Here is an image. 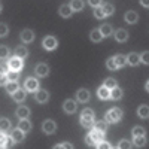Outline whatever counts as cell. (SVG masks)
Here are the masks:
<instances>
[{
    "instance_id": "obj_1",
    "label": "cell",
    "mask_w": 149,
    "mask_h": 149,
    "mask_svg": "<svg viewBox=\"0 0 149 149\" xmlns=\"http://www.w3.org/2000/svg\"><path fill=\"white\" fill-rule=\"evenodd\" d=\"M122 118V110L119 107H113V109H110L107 113L104 115V121L107 124H112V122H118L119 119Z\"/></svg>"
},
{
    "instance_id": "obj_2",
    "label": "cell",
    "mask_w": 149,
    "mask_h": 149,
    "mask_svg": "<svg viewBox=\"0 0 149 149\" xmlns=\"http://www.w3.org/2000/svg\"><path fill=\"white\" fill-rule=\"evenodd\" d=\"M42 45H43V48L46 49V51H54V49L57 48V45H58V42H57V39L54 36H46L43 39V42H42Z\"/></svg>"
},
{
    "instance_id": "obj_3",
    "label": "cell",
    "mask_w": 149,
    "mask_h": 149,
    "mask_svg": "<svg viewBox=\"0 0 149 149\" xmlns=\"http://www.w3.org/2000/svg\"><path fill=\"white\" fill-rule=\"evenodd\" d=\"M8 66H9V70H17V72H19L21 69H22V60L21 58H18V57H12L9 61H8Z\"/></svg>"
},
{
    "instance_id": "obj_4",
    "label": "cell",
    "mask_w": 149,
    "mask_h": 149,
    "mask_svg": "<svg viewBox=\"0 0 149 149\" xmlns=\"http://www.w3.org/2000/svg\"><path fill=\"white\" fill-rule=\"evenodd\" d=\"M42 130H43V133H46V134H52V133H55V130H57V124H55L52 119H46V121L42 124Z\"/></svg>"
},
{
    "instance_id": "obj_5",
    "label": "cell",
    "mask_w": 149,
    "mask_h": 149,
    "mask_svg": "<svg viewBox=\"0 0 149 149\" xmlns=\"http://www.w3.org/2000/svg\"><path fill=\"white\" fill-rule=\"evenodd\" d=\"M26 90L31 91V93H36L37 90H39V81H37L36 78H29L26 81Z\"/></svg>"
},
{
    "instance_id": "obj_6",
    "label": "cell",
    "mask_w": 149,
    "mask_h": 149,
    "mask_svg": "<svg viewBox=\"0 0 149 149\" xmlns=\"http://www.w3.org/2000/svg\"><path fill=\"white\" fill-rule=\"evenodd\" d=\"M19 37L22 39V42L24 43H30V42H33L34 40V33L31 31V30H22L21 33H19Z\"/></svg>"
},
{
    "instance_id": "obj_7",
    "label": "cell",
    "mask_w": 149,
    "mask_h": 149,
    "mask_svg": "<svg viewBox=\"0 0 149 149\" xmlns=\"http://www.w3.org/2000/svg\"><path fill=\"white\" fill-rule=\"evenodd\" d=\"M48 73H49V67H48L46 64L40 63V64L36 66V74H37L39 78H46Z\"/></svg>"
},
{
    "instance_id": "obj_8",
    "label": "cell",
    "mask_w": 149,
    "mask_h": 149,
    "mask_svg": "<svg viewBox=\"0 0 149 149\" xmlns=\"http://www.w3.org/2000/svg\"><path fill=\"white\" fill-rule=\"evenodd\" d=\"M34 97H36V100L39 102V103H46L49 100V94H48L46 90H37Z\"/></svg>"
},
{
    "instance_id": "obj_9",
    "label": "cell",
    "mask_w": 149,
    "mask_h": 149,
    "mask_svg": "<svg viewBox=\"0 0 149 149\" xmlns=\"http://www.w3.org/2000/svg\"><path fill=\"white\" fill-rule=\"evenodd\" d=\"M63 107H64V112H66V113H74L78 106H76V102H73V100H66L64 104H63Z\"/></svg>"
},
{
    "instance_id": "obj_10",
    "label": "cell",
    "mask_w": 149,
    "mask_h": 149,
    "mask_svg": "<svg viewBox=\"0 0 149 149\" xmlns=\"http://www.w3.org/2000/svg\"><path fill=\"white\" fill-rule=\"evenodd\" d=\"M125 21L128 22V24H136L137 22V19H139V15H137V12L136 10H128V12H125Z\"/></svg>"
},
{
    "instance_id": "obj_11",
    "label": "cell",
    "mask_w": 149,
    "mask_h": 149,
    "mask_svg": "<svg viewBox=\"0 0 149 149\" xmlns=\"http://www.w3.org/2000/svg\"><path fill=\"white\" fill-rule=\"evenodd\" d=\"M76 98H78L81 103H86V102L90 100V91H88V90H84V88L79 90V91L76 93Z\"/></svg>"
},
{
    "instance_id": "obj_12",
    "label": "cell",
    "mask_w": 149,
    "mask_h": 149,
    "mask_svg": "<svg viewBox=\"0 0 149 149\" xmlns=\"http://www.w3.org/2000/svg\"><path fill=\"white\" fill-rule=\"evenodd\" d=\"M125 58H127V63L130 66H137L140 63V57H139V54H136V52H130Z\"/></svg>"
},
{
    "instance_id": "obj_13",
    "label": "cell",
    "mask_w": 149,
    "mask_h": 149,
    "mask_svg": "<svg viewBox=\"0 0 149 149\" xmlns=\"http://www.w3.org/2000/svg\"><path fill=\"white\" fill-rule=\"evenodd\" d=\"M115 39H116V42H125V40L128 39L127 30H124V29L116 30V31H115Z\"/></svg>"
},
{
    "instance_id": "obj_14",
    "label": "cell",
    "mask_w": 149,
    "mask_h": 149,
    "mask_svg": "<svg viewBox=\"0 0 149 149\" xmlns=\"http://www.w3.org/2000/svg\"><path fill=\"white\" fill-rule=\"evenodd\" d=\"M90 136H91V139H93V142H94L95 145H97V143H100V142L104 139V133L98 131V130H95V128H94V131L90 133Z\"/></svg>"
},
{
    "instance_id": "obj_15",
    "label": "cell",
    "mask_w": 149,
    "mask_h": 149,
    "mask_svg": "<svg viewBox=\"0 0 149 149\" xmlns=\"http://www.w3.org/2000/svg\"><path fill=\"white\" fill-rule=\"evenodd\" d=\"M121 97H122V90L121 88L115 86V88L109 90V98H112V100H119Z\"/></svg>"
},
{
    "instance_id": "obj_16",
    "label": "cell",
    "mask_w": 149,
    "mask_h": 149,
    "mask_svg": "<svg viewBox=\"0 0 149 149\" xmlns=\"http://www.w3.org/2000/svg\"><path fill=\"white\" fill-rule=\"evenodd\" d=\"M24 133L22 130H19V128H15L14 131H12V139H14V142L15 143H19V142H22L24 140Z\"/></svg>"
},
{
    "instance_id": "obj_17",
    "label": "cell",
    "mask_w": 149,
    "mask_h": 149,
    "mask_svg": "<svg viewBox=\"0 0 149 149\" xmlns=\"http://www.w3.org/2000/svg\"><path fill=\"white\" fill-rule=\"evenodd\" d=\"M29 115H30V109H29V107H26V106H19V107L17 109V116H18L19 119L29 118Z\"/></svg>"
},
{
    "instance_id": "obj_18",
    "label": "cell",
    "mask_w": 149,
    "mask_h": 149,
    "mask_svg": "<svg viewBox=\"0 0 149 149\" xmlns=\"http://www.w3.org/2000/svg\"><path fill=\"white\" fill-rule=\"evenodd\" d=\"M18 128H19V130H22L24 133H27V131H30V130H31V122H30L27 118H24V119H21V121H19Z\"/></svg>"
},
{
    "instance_id": "obj_19",
    "label": "cell",
    "mask_w": 149,
    "mask_h": 149,
    "mask_svg": "<svg viewBox=\"0 0 149 149\" xmlns=\"http://www.w3.org/2000/svg\"><path fill=\"white\" fill-rule=\"evenodd\" d=\"M12 97H14V100H15L17 103H21V102L26 100V91L18 88V90H17L14 94H12Z\"/></svg>"
},
{
    "instance_id": "obj_20",
    "label": "cell",
    "mask_w": 149,
    "mask_h": 149,
    "mask_svg": "<svg viewBox=\"0 0 149 149\" xmlns=\"http://www.w3.org/2000/svg\"><path fill=\"white\" fill-rule=\"evenodd\" d=\"M27 55H29L27 48H24V46H17V48H15V57H18V58L24 60Z\"/></svg>"
},
{
    "instance_id": "obj_21",
    "label": "cell",
    "mask_w": 149,
    "mask_h": 149,
    "mask_svg": "<svg viewBox=\"0 0 149 149\" xmlns=\"http://www.w3.org/2000/svg\"><path fill=\"white\" fill-rule=\"evenodd\" d=\"M72 8H70V5H63L60 8V15L63 17V18H69L70 15H72Z\"/></svg>"
},
{
    "instance_id": "obj_22",
    "label": "cell",
    "mask_w": 149,
    "mask_h": 149,
    "mask_svg": "<svg viewBox=\"0 0 149 149\" xmlns=\"http://www.w3.org/2000/svg\"><path fill=\"white\" fill-rule=\"evenodd\" d=\"M113 60H115V63H116V67H118V69H119V67H124V66L127 64V58H125V55H122V54L115 55Z\"/></svg>"
},
{
    "instance_id": "obj_23",
    "label": "cell",
    "mask_w": 149,
    "mask_h": 149,
    "mask_svg": "<svg viewBox=\"0 0 149 149\" xmlns=\"http://www.w3.org/2000/svg\"><path fill=\"white\" fill-rule=\"evenodd\" d=\"M98 30H100V33H102L103 37H107V36H110L112 33H113V30H112V26H110V24H103V26L98 29Z\"/></svg>"
},
{
    "instance_id": "obj_24",
    "label": "cell",
    "mask_w": 149,
    "mask_h": 149,
    "mask_svg": "<svg viewBox=\"0 0 149 149\" xmlns=\"http://www.w3.org/2000/svg\"><path fill=\"white\" fill-rule=\"evenodd\" d=\"M81 125L84 127V128H93L94 127V119L93 118H82L81 116Z\"/></svg>"
},
{
    "instance_id": "obj_25",
    "label": "cell",
    "mask_w": 149,
    "mask_h": 149,
    "mask_svg": "<svg viewBox=\"0 0 149 149\" xmlns=\"http://www.w3.org/2000/svg\"><path fill=\"white\" fill-rule=\"evenodd\" d=\"M70 8H72L73 12H79V10L84 9V2H82V0H72Z\"/></svg>"
},
{
    "instance_id": "obj_26",
    "label": "cell",
    "mask_w": 149,
    "mask_h": 149,
    "mask_svg": "<svg viewBox=\"0 0 149 149\" xmlns=\"http://www.w3.org/2000/svg\"><path fill=\"white\" fill-rule=\"evenodd\" d=\"M137 115H139L140 118L146 119V118L149 116V107H148L146 104H142V106L137 109Z\"/></svg>"
},
{
    "instance_id": "obj_27",
    "label": "cell",
    "mask_w": 149,
    "mask_h": 149,
    "mask_svg": "<svg viewBox=\"0 0 149 149\" xmlns=\"http://www.w3.org/2000/svg\"><path fill=\"white\" fill-rule=\"evenodd\" d=\"M90 39H91L93 42H95V43H97V42H100V40L103 39V36H102L100 30H97V29H95V30H93V31L90 33Z\"/></svg>"
},
{
    "instance_id": "obj_28",
    "label": "cell",
    "mask_w": 149,
    "mask_h": 149,
    "mask_svg": "<svg viewBox=\"0 0 149 149\" xmlns=\"http://www.w3.org/2000/svg\"><path fill=\"white\" fill-rule=\"evenodd\" d=\"M97 95L102 98V100H107L109 98V90L106 88V86H100V88L97 90Z\"/></svg>"
},
{
    "instance_id": "obj_29",
    "label": "cell",
    "mask_w": 149,
    "mask_h": 149,
    "mask_svg": "<svg viewBox=\"0 0 149 149\" xmlns=\"http://www.w3.org/2000/svg\"><path fill=\"white\" fill-rule=\"evenodd\" d=\"M93 128H95V130H98V131H102V133H106V131H107V122H106V121H98V122L94 124Z\"/></svg>"
},
{
    "instance_id": "obj_30",
    "label": "cell",
    "mask_w": 149,
    "mask_h": 149,
    "mask_svg": "<svg viewBox=\"0 0 149 149\" xmlns=\"http://www.w3.org/2000/svg\"><path fill=\"white\" fill-rule=\"evenodd\" d=\"M6 76H8V81H10V82H17V81L19 79V73H18L17 70H9V72L6 73Z\"/></svg>"
},
{
    "instance_id": "obj_31",
    "label": "cell",
    "mask_w": 149,
    "mask_h": 149,
    "mask_svg": "<svg viewBox=\"0 0 149 149\" xmlns=\"http://www.w3.org/2000/svg\"><path fill=\"white\" fill-rule=\"evenodd\" d=\"M10 128V121L8 118H0V131H8Z\"/></svg>"
},
{
    "instance_id": "obj_32",
    "label": "cell",
    "mask_w": 149,
    "mask_h": 149,
    "mask_svg": "<svg viewBox=\"0 0 149 149\" xmlns=\"http://www.w3.org/2000/svg\"><path fill=\"white\" fill-rule=\"evenodd\" d=\"M17 90H18V84H17V82L8 81V84H6V91H8L9 94H14Z\"/></svg>"
},
{
    "instance_id": "obj_33",
    "label": "cell",
    "mask_w": 149,
    "mask_h": 149,
    "mask_svg": "<svg viewBox=\"0 0 149 149\" xmlns=\"http://www.w3.org/2000/svg\"><path fill=\"white\" fill-rule=\"evenodd\" d=\"M134 145H136V146H139V148L145 146V145H146L145 136H134Z\"/></svg>"
},
{
    "instance_id": "obj_34",
    "label": "cell",
    "mask_w": 149,
    "mask_h": 149,
    "mask_svg": "<svg viewBox=\"0 0 149 149\" xmlns=\"http://www.w3.org/2000/svg\"><path fill=\"white\" fill-rule=\"evenodd\" d=\"M103 8V12H104V15H112V14H113V10H115V8H113V5H112V3H106L104 6H102Z\"/></svg>"
},
{
    "instance_id": "obj_35",
    "label": "cell",
    "mask_w": 149,
    "mask_h": 149,
    "mask_svg": "<svg viewBox=\"0 0 149 149\" xmlns=\"http://www.w3.org/2000/svg\"><path fill=\"white\" fill-rule=\"evenodd\" d=\"M103 86H106L107 90H112V88H115L116 86V81L113 79V78H107L106 81H104V85Z\"/></svg>"
},
{
    "instance_id": "obj_36",
    "label": "cell",
    "mask_w": 149,
    "mask_h": 149,
    "mask_svg": "<svg viewBox=\"0 0 149 149\" xmlns=\"http://www.w3.org/2000/svg\"><path fill=\"white\" fill-rule=\"evenodd\" d=\"M94 15H95V18H98V19H102V18L106 17L102 6H95V8H94Z\"/></svg>"
},
{
    "instance_id": "obj_37",
    "label": "cell",
    "mask_w": 149,
    "mask_h": 149,
    "mask_svg": "<svg viewBox=\"0 0 149 149\" xmlns=\"http://www.w3.org/2000/svg\"><path fill=\"white\" fill-rule=\"evenodd\" d=\"M8 57H9V48L2 45V46H0V60H5Z\"/></svg>"
},
{
    "instance_id": "obj_38",
    "label": "cell",
    "mask_w": 149,
    "mask_h": 149,
    "mask_svg": "<svg viewBox=\"0 0 149 149\" xmlns=\"http://www.w3.org/2000/svg\"><path fill=\"white\" fill-rule=\"evenodd\" d=\"M8 33H9V27L6 26V24L0 22V37H5V36H8Z\"/></svg>"
},
{
    "instance_id": "obj_39",
    "label": "cell",
    "mask_w": 149,
    "mask_h": 149,
    "mask_svg": "<svg viewBox=\"0 0 149 149\" xmlns=\"http://www.w3.org/2000/svg\"><path fill=\"white\" fill-rule=\"evenodd\" d=\"M106 66H107V69H109V70H116V69H118V67H116V63H115V60H113V57L107 60Z\"/></svg>"
},
{
    "instance_id": "obj_40",
    "label": "cell",
    "mask_w": 149,
    "mask_h": 149,
    "mask_svg": "<svg viewBox=\"0 0 149 149\" xmlns=\"http://www.w3.org/2000/svg\"><path fill=\"white\" fill-rule=\"evenodd\" d=\"M81 116H82V118H93V119H94V112H93L91 109H85L82 113H81Z\"/></svg>"
},
{
    "instance_id": "obj_41",
    "label": "cell",
    "mask_w": 149,
    "mask_h": 149,
    "mask_svg": "<svg viewBox=\"0 0 149 149\" xmlns=\"http://www.w3.org/2000/svg\"><path fill=\"white\" fill-rule=\"evenodd\" d=\"M116 148H122V149H130L131 148V143L128 142V140H121L119 143H118V146Z\"/></svg>"
},
{
    "instance_id": "obj_42",
    "label": "cell",
    "mask_w": 149,
    "mask_h": 149,
    "mask_svg": "<svg viewBox=\"0 0 149 149\" xmlns=\"http://www.w3.org/2000/svg\"><path fill=\"white\" fill-rule=\"evenodd\" d=\"M133 136H145V130L142 127H134L133 128Z\"/></svg>"
},
{
    "instance_id": "obj_43",
    "label": "cell",
    "mask_w": 149,
    "mask_h": 149,
    "mask_svg": "<svg viewBox=\"0 0 149 149\" xmlns=\"http://www.w3.org/2000/svg\"><path fill=\"white\" fill-rule=\"evenodd\" d=\"M60 148H64V149H73V145H72V143H67V142L55 145V149H60Z\"/></svg>"
},
{
    "instance_id": "obj_44",
    "label": "cell",
    "mask_w": 149,
    "mask_h": 149,
    "mask_svg": "<svg viewBox=\"0 0 149 149\" xmlns=\"http://www.w3.org/2000/svg\"><path fill=\"white\" fill-rule=\"evenodd\" d=\"M139 57H140V61H143L145 64L149 63V52H148V51H145V52H143L142 55H139Z\"/></svg>"
},
{
    "instance_id": "obj_45",
    "label": "cell",
    "mask_w": 149,
    "mask_h": 149,
    "mask_svg": "<svg viewBox=\"0 0 149 149\" xmlns=\"http://www.w3.org/2000/svg\"><path fill=\"white\" fill-rule=\"evenodd\" d=\"M95 146H97V148H100V149H110V148H112L109 143H106V142H103V140H102L100 143H97Z\"/></svg>"
},
{
    "instance_id": "obj_46",
    "label": "cell",
    "mask_w": 149,
    "mask_h": 149,
    "mask_svg": "<svg viewBox=\"0 0 149 149\" xmlns=\"http://www.w3.org/2000/svg\"><path fill=\"white\" fill-rule=\"evenodd\" d=\"M9 72V66L8 64H0V74H6Z\"/></svg>"
},
{
    "instance_id": "obj_47",
    "label": "cell",
    "mask_w": 149,
    "mask_h": 149,
    "mask_svg": "<svg viewBox=\"0 0 149 149\" xmlns=\"http://www.w3.org/2000/svg\"><path fill=\"white\" fill-rule=\"evenodd\" d=\"M5 146H6V136L0 133V148H5Z\"/></svg>"
},
{
    "instance_id": "obj_48",
    "label": "cell",
    "mask_w": 149,
    "mask_h": 149,
    "mask_svg": "<svg viewBox=\"0 0 149 149\" xmlns=\"http://www.w3.org/2000/svg\"><path fill=\"white\" fill-rule=\"evenodd\" d=\"M88 3L93 6V8H95V6H100V3H102V0H88Z\"/></svg>"
},
{
    "instance_id": "obj_49",
    "label": "cell",
    "mask_w": 149,
    "mask_h": 149,
    "mask_svg": "<svg viewBox=\"0 0 149 149\" xmlns=\"http://www.w3.org/2000/svg\"><path fill=\"white\" fill-rule=\"evenodd\" d=\"M8 84V76L6 74H0V85H6Z\"/></svg>"
},
{
    "instance_id": "obj_50",
    "label": "cell",
    "mask_w": 149,
    "mask_h": 149,
    "mask_svg": "<svg viewBox=\"0 0 149 149\" xmlns=\"http://www.w3.org/2000/svg\"><path fill=\"white\" fill-rule=\"evenodd\" d=\"M85 142H86V145H90V146H95V143L93 142V139H91V136H90V134L85 137Z\"/></svg>"
},
{
    "instance_id": "obj_51",
    "label": "cell",
    "mask_w": 149,
    "mask_h": 149,
    "mask_svg": "<svg viewBox=\"0 0 149 149\" xmlns=\"http://www.w3.org/2000/svg\"><path fill=\"white\" fill-rule=\"evenodd\" d=\"M140 5L145 6V8H148L149 6V0H140Z\"/></svg>"
},
{
    "instance_id": "obj_52",
    "label": "cell",
    "mask_w": 149,
    "mask_h": 149,
    "mask_svg": "<svg viewBox=\"0 0 149 149\" xmlns=\"http://www.w3.org/2000/svg\"><path fill=\"white\" fill-rule=\"evenodd\" d=\"M2 9H3V8H2V5H0V12H2Z\"/></svg>"
}]
</instances>
